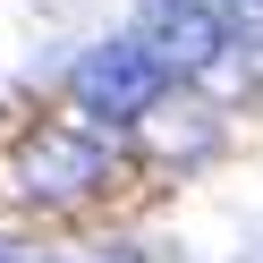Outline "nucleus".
I'll return each instance as SVG.
<instances>
[{"label": "nucleus", "instance_id": "obj_1", "mask_svg": "<svg viewBox=\"0 0 263 263\" xmlns=\"http://www.w3.org/2000/svg\"><path fill=\"white\" fill-rule=\"evenodd\" d=\"M119 178V153L102 144V127H77V119H26L17 144H9V187L26 204H51V212H85L110 195Z\"/></svg>", "mask_w": 263, "mask_h": 263}, {"label": "nucleus", "instance_id": "obj_2", "mask_svg": "<svg viewBox=\"0 0 263 263\" xmlns=\"http://www.w3.org/2000/svg\"><path fill=\"white\" fill-rule=\"evenodd\" d=\"M178 77L161 68L144 43H93L85 60L68 68V93L93 110V119H153L161 102H170Z\"/></svg>", "mask_w": 263, "mask_h": 263}, {"label": "nucleus", "instance_id": "obj_3", "mask_svg": "<svg viewBox=\"0 0 263 263\" xmlns=\"http://www.w3.org/2000/svg\"><path fill=\"white\" fill-rule=\"evenodd\" d=\"M136 43H144L170 77H204L212 60L229 51V26L212 17L204 0H144V9H136Z\"/></svg>", "mask_w": 263, "mask_h": 263}, {"label": "nucleus", "instance_id": "obj_4", "mask_svg": "<svg viewBox=\"0 0 263 263\" xmlns=\"http://www.w3.org/2000/svg\"><path fill=\"white\" fill-rule=\"evenodd\" d=\"M204 9L229 26V43H263V0H204Z\"/></svg>", "mask_w": 263, "mask_h": 263}]
</instances>
